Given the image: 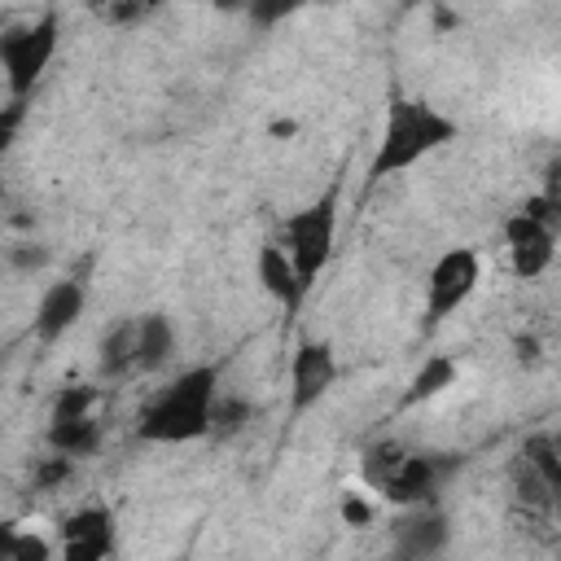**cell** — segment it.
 <instances>
[{"mask_svg": "<svg viewBox=\"0 0 561 561\" xmlns=\"http://www.w3.org/2000/svg\"><path fill=\"white\" fill-rule=\"evenodd\" d=\"M215 399H219V368L215 364H197L184 368L171 386H162L136 421L140 443H197L210 434V416H215Z\"/></svg>", "mask_w": 561, "mask_h": 561, "instance_id": "6da1fadb", "label": "cell"}, {"mask_svg": "<svg viewBox=\"0 0 561 561\" xmlns=\"http://www.w3.org/2000/svg\"><path fill=\"white\" fill-rule=\"evenodd\" d=\"M92 408H96V390H92V386H66V390L53 399V416H48V421L92 416Z\"/></svg>", "mask_w": 561, "mask_h": 561, "instance_id": "ac0fdd59", "label": "cell"}, {"mask_svg": "<svg viewBox=\"0 0 561 561\" xmlns=\"http://www.w3.org/2000/svg\"><path fill=\"white\" fill-rule=\"evenodd\" d=\"M504 250H508V263L522 280H535L552 267L557 259V228H552V215L539 210V202H526L522 210H513L504 219Z\"/></svg>", "mask_w": 561, "mask_h": 561, "instance_id": "52a82bcc", "label": "cell"}, {"mask_svg": "<svg viewBox=\"0 0 561 561\" xmlns=\"http://www.w3.org/2000/svg\"><path fill=\"white\" fill-rule=\"evenodd\" d=\"M175 351V324L162 311L136 316V373H158Z\"/></svg>", "mask_w": 561, "mask_h": 561, "instance_id": "4fadbf2b", "label": "cell"}, {"mask_svg": "<svg viewBox=\"0 0 561 561\" xmlns=\"http://www.w3.org/2000/svg\"><path fill=\"white\" fill-rule=\"evenodd\" d=\"M333 245H337V184H329L316 202L285 215V224H280V250L289 254L302 289H311L316 276L329 267Z\"/></svg>", "mask_w": 561, "mask_h": 561, "instance_id": "3957f363", "label": "cell"}, {"mask_svg": "<svg viewBox=\"0 0 561 561\" xmlns=\"http://www.w3.org/2000/svg\"><path fill=\"white\" fill-rule=\"evenodd\" d=\"M460 136L456 118H447L438 105L421 101V96H399L386 110V127L377 136L373 162H368V180H386L399 175L408 167H416L421 158L438 153L443 145H451Z\"/></svg>", "mask_w": 561, "mask_h": 561, "instance_id": "7a4b0ae2", "label": "cell"}, {"mask_svg": "<svg viewBox=\"0 0 561 561\" xmlns=\"http://www.w3.org/2000/svg\"><path fill=\"white\" fill-rule=\"evenodd\" d=\"M337 381V355H333V342L324 337H302L289 355V408L294 412H307L316 408Z\"/></svg>", "mask_w": 561, "mask_h": 561, "instance_id": "9c48e42d", "label": "cell"}, {"mask_svg": "<svg viewBox=\"0 0 561 561\" xmlns=\"http://www.w3.org/2000/svg\"><path fill=\"white\" fill-rule=\"evenodd\" d=\"M254 276H259V285H263V294L276 298L285 311H298V307H302L307 289H302V280H298V272H294V263H289V254L280 250V241H263V245H259V254H254Z\"/></svg>", "mask_w": 561, "mask_h": 561, "instance_id": "7c38bea8", "label": "cell"}, {"mask_svg": "<svg viewBox=\"0 0 561 561\" xmlns=\"http://www.w3.org/2000/svg\"><path fill=\"white\" fill-rule=\"evenodd\" d=\"M9 561H57V548H53L48 535H39V530H22L18 543H13V552H9Z\"/></svg>", "mask_w": 561, "mask_h": 561, "instance_id": "d6986e66", "label": "cell"}, {"mask_svg": "<svg viewBox=\"0 0 561 561\" xmlns=\"http://www.w3.org/2000/svg\"><path fill=\"white\" fill-rule=\"evenodd\" d=\"M70 469H75V460H66V456H53L44 469H35V486H57L61 478H70Z\"/></svg>", "mask_w": 561, "mask_h": 561, "instance_id": "ffe728a7", "label": "cell"}, {"mask_svg": "<svg viewBox=\"0 0 561 561\" xmlns=\"http://www.w3.org/2000/svg\"><path fill=\"white\" fill-rule=\"evenodd\" d=\"M101 373H105V377L136 373V316H131V320H118V324L101 337Z\"/></svg>", "mask_w": 561, "mask_h": 561, "instance_id": "2e32d148", "label": "cell"}, {"mask_svg": "<svg viewBox=\"0 0 561 561\" xmlns=\"http://www.w3.org/2000/svg\"><path fill=\"white\" fill-rule=\"evenodd\" d=\"M18 535H22V526H18L13 517H0V561H9V552H13Z\"/></svg>", "mask_w": 561, "mask_h": 561, "instance_id": "7402d4cb", "label": "cell"}, {"mask_svg": "<svg viewBox=\"0 0 561 561\" xmlns=\"http://www.w3.org/2000/svg\"><path fill=\"white\" fill-rule=\"evenodd\" d=\"M57 561H110L118 548V517L105 504H83L61 517Z\"/></svg>", "mask_w": 561, "mask_h": 561, "instance_id": "ba28073f", "label": "cell"}, {"mask_svg": "<svg viewBox=\"0 0 561 561\" xmlns=\"http://www.w3.org/2000/svg\"><path fill=\"white\" fill-rule=\"evenodd\" d=\"M342 522H351V526H368V522H373V508H368L359 495H346V500H342Z\"/></svg>", "mask_w": 561, "mask_h": 561, "instance_id": "44dd1931", "label": "cell"}, {"mask_svg": "<svg viewBox=\"0 0 561 561\" xmlns=\"http://www.w3.org/2000/svg\"><path fill=\"white\" fill-rule=\"evenodd\" d=\"M83 307H88V294H83L79 280H70V276H66V280H53V285L39 294L35 316H31L35 337H39V342H57L61 333H70V329L79 324Z\"/></svg>", "mask_w": 561, "mask_h": 561, "instance_id": "30bf717a", "label": "cell"}, {"mask_svg": "<svg viewBox=\"0 0 561 561\" xmlns=\"http://www.w3.org/2000/svg\"><path fill=\"white\" fill-rule=\"evenodd\" d=\"M526 469H535V473L543 478L548 495L557 491V482H561V465H557V447H552L548 434H535V438L526 443Z\"/></svg>", "mask_w": 561, "mask_h": 561, "instance_id": "e0dca14e", "label": "cell"}, {"mask_svg": "<svg viewBox=\"0 0 561 561\" xmlns=\"http://www.w3.org/2000/svg\"><path fill=\"white\" fill-rule=\"evenodd\" d=\"M57 44H61L57 13H39L31 22H18V26L0 31V70H4V83H9L18 105L35 92V83L53 66Z\"/></svg>", "mask_w": 561, "mask_h": 561, "instance_id": "5b68a950", "label": "cell"}, {"mask_svg": "<svg viewBox=\"0 0 561 561\" xmlns=\"http://www.w3.org/2000/svg\"><path fill=\"white\" fill-rule=\"evenodd\" d=\"M101 443V421L96 416H75V421H48V447L53 456H66V460H79V456H92Z\"/></svg>", "mask_w": 561, "mask_h": 561, "instance_id": "9a60e30c", "label": "cell"}, {"mask_svg": "<svg viewBox=\"0 0 561 561\" xmlns=\"http://www.w3.org/2000/svg\"><path fill=\"white\" fill-rule=\"evenodd\" d=\"M456 377H460L456 355H443V351H438V355H425L421 368L412 373L408 390H403V408H416V403H430V399L447 394V390L456 386Z\"/></svg>", "mask_w": 561, "mask_h": 561, "instance_id": "5bb4252c", "label": "cell"}, {"mask_svg": "<svg viewBox=\"0 0 561 561\" xmlns=\"http://www.w3.org/2000/svg\"><path fill=\"white\" fill-rule=\"evenodd\" d=\"M359 473L373 491H381L390 504H403V508H416L434 486H438V460L430 451H408L403 443H373L364 447V460H359Z\"/></svg>", "mask_w": 561, "mask_h": 561, "instance_id": "277c9868", "label": "cell"}, {"mask_svg": "<svg viewBox=\"0 0 561 561\" xmlns=\"http://www.w3.org/2000/svg\"><path fill=\"white\" fill-rule=\"evenodd\" d=\"M478 280H482V259H478L473 245L443 250L434 259L430 276H425V316H430V324H443L447 316H456L473 298Z\"/></svg>", "mask_w": 561, "mask_h": 561, "instance_id": "8992f818", "label": "cell"}, {"mask_svg": "<svg viewBox=\"0 0 561 561\" xmlns=\"http://www.w3.org/2000/svg\"><path fill=\"white\" fill-rule=\"evenodd\" d=\"M447 535H451L447 517L438 508H421L416 504V513L394 526V552H399V561H430V557H438L447 548Z\"/></svg>", "mask_w": 561, "mask_h": 561, "instance_id": "8fae6325", "label": "cell"}, {"mask_svg": "<svg viewBox=\"0 0 561 561\" xmlns=\"http://www.w3.org/2000/svg\"><path fill=\"white\" fill-rule=\"evenodd\" d=\"M18 118H22V105H13L4 118H0V158L9 153V145H13V131H18Z\"/></svg>", "mask_w": 561, "mask_h": 561, "instance_id": "603a6c76", "label": "cell"}]
</instances>
